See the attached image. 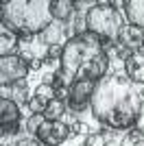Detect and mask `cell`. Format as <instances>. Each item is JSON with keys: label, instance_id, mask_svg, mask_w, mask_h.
I'll return each instance as SVG.
<instances>
[{"label": "cell", "instance_id": "cell-1", "mask_svg": "<svg viewBox=\"0 0 144 146\" xmlns=\"http://www.w3.org/2000/svg\"><path fill=\"white\" fill-rule=\"evenodd\" d=\"M92 116L111 131H131L144 113L142 98L125 74H107L96 83Z\"/></svg>", "mask_w": 144, "mask_h": 146}, {"label": "cell", "instance_id": "cell-2", "mask_svg": "<svg viewBox=\"0 0 144 146\" xmlns=\"http://www.w3.org/2000/svg\"><path fill=\"white\" fill-rule=\"evenodd\" d=\"M2 26L18 37H37L53 22L50 2L46 0H11L0 9Z\"/></svg>", "mask_w": 144, "mask_h": 146}, {"label": "cell", "instance_id": "cell-3", "mask_svg": "<svg viewBox=\"0 0 144 146\" xmlns=\"http://www.w3.org/2000/svg\"><path fill=\"white\" fill-rule=\"evenodd\" d=\"M101 52H105L103 50V39H98L94 33L87 31V33H81V35H72L63 44V52H61L57 72L61 74V79L68 85H72L79 79V74L83 72V68Z\"/></svg>", "mask_w": 144, "mask_h": 146}, {"label": "cell", "instance_id": "cell-4", "mask_svg": "<svg viewBox=\"0 0 144 146\" xmlns=\"http://www.w3.org/2000/svg\"><path fill=\"white\" fill-rule=\"evenodd\" d=\"M87 31L94 33L103 42H118V35L122 31V15L116 9L114 2H98L85 13Z\"/></svg>", "mask_w": 144, "mask_h": 146}, {"label": "cell", "instance_id": "cell-5", "mask_svg": "<svg viewBox=\"0 0 144 146\" xmlns=\"http://www.w3.org/2000/svg\"><path fill=\"white\" fill-rule=\"evenodd\" d=\"M96 83L87 79H77L68 90V111L72 113H81L87 107H92V96H94Z\"/></svg>", "mask_w": 144, "mask_h": 146}, {"label": "cell", "instance_id": "cell-6", "mask_svg": "<svg viewBox=\"0 0 144 146\" xmlns=\"http://www.w3.org/2000/svg\"><path fill=\"white\" fill-rule=\"evenodd\" d=\"M70 135H72V129L63 120H44L37 129L35 137L44 146H61Z\"/></svg>", "mask_w": 144, "mask_h": 146}, {"label": "cell", "instance_id": "cell-7", "mask_svg": "<svg viewBox=\"0 0 144 146\" xmlns=\"http://www.w3.org/2000/svg\"><path fill=\"white\" fill-rule=\"evenodd\" d=\"M31 72V66L22 57L9 55L0 57V85H13L18 81H24Z\"/></svg>", "mask_w": 144, "mask_h": 146}, {"label": "cell", "instance_id": "cell-8", "mask_svg": "<svg viewBox=\"0 0 144 146\" xmlns=\"http://www.w3.org/2000/svg\"><path fill=\"white\" fill-rule=\"evenodd\" d=\"M70 37L72 35H70V31H68V24L55 22L53 20V22L37 35V39H39V44H42L44 48H48V46H63Z\"/></svg>", "mask_w": 144, "mask_h": 146}, {"label": "cell", "instance_id": "cell-9", "mask_svg": "<svg viewBox=\"0 0 144 146\" xmlns=\"http://www.w3.org/2000/svg\"><path fill=\"white\" fill-rule=\"evenodd\" d=\"M118 44L122 48H127L129 52H140L144 46V29L133 24H125L118 35Z\"/></svg>", "mask_w": 144, "mask_h": 146}, {"label": "cell", "instance_id": "cell-10", "mask_svg": "<svg viewBox=\"0 0 144 146\" xmlns=\"http://www.w3.org/2000/svg\"><path fill=\"white\" fill-rule=\"evenodd\" d=\"M125 76L131 83H144V52H131L125 59Z\"/></svg>", "mask_w": 144, "mask_h": 146}, {"label": "cell", "instance_id": "cell-11", "mask_svg": "<svg viewBox=\"0 0 144 146\" xmlns=\"http://www.w3.org/2000/svg\"><path fill=\"white\" fill-rule=\"evenodd\" d=\"M22 122L20 105L11 98H0V127H11Z\"/></svg>", "mask_w": 144, "mask_h": 146}, {"label": "cell", "instance_id": "cell-12", "mask_svg": "<svg viewBox=\"0 0 144 146\" xmlns=\"http://www.w3.org/2000/svg\"><path fill=\"white\" fill-rule=\"evenodd\" d=\"M77 13V7L72 0H53L50 2V15H53L55 22H63L68 24Z\"/></svg>", "mask_w": 144, "mask_h": 146}, {"label": "cell", "instance_id": "cell-13", "mask_svg": "<svg viewBox=\"0 0 144 146\" xmlns=\"http://www.w3.org/2000/svg\"><path fill=\"white\" fill-rule=\"evenodd\" d=\"M122 9H125L129 24L144 29V0H125Z\"/></svg>", "mask_w": 144, "mask_h": 146}, {"label": "cell", "instance_id": "cell-14", "mask_svg": "<svg viewBox=\"0 0 144 146\" xmlns=\"http://www.w3.org/2000/svg\"><path fill=\"white\" fill-rule=\"evenodd\" d=\"M18 46H20V37L15 33H11L9 29L0 31V57L18 55Z\"/></svg>", "mask_w": 144, "mask_h": 146}, {"label": "cell", "instance_id": "cell-15", "mask_svg": "<svg viewBox=\"0 0 144 146\" xmlns=\"http://www.w3.org/2000/svg\"><path fill=\"white\" fill-rule=\"evenodd\" d=\"M9 90H11V100H15L18 105H26L29 107L31 103V94H29V81H18V83H13V85H9Z\"/></svg>", "mask_w": 144, "mask_h": 146}, {"label": "cell", "instance_id": "cell-16", "mask_svg": "<svg viewBox=\"0 0 144 146\" xmlns=\"http://www.w3.org/2000/svg\"><path fill=\"white\" fill-rule=\"evenodd\" d=\"M66 111H68V103H66V100L55 98V100L48 103L46 109H44V118H46V120H63Z\"/></svg>", "mask_w": 144, "mask_h": 146}, {"label": "cell", "instance_id": "cell-17", "mask_svg": "<svg viewBox=\"0 0 144 146\" xmlns=\"http://www.w3.org/2000/svg\"><path fill=\"white\" fill-rule=\"evenodd\" d=\"M116 131H92L87 137H85L83 146H109L114 142Z\"/></svg>", "mask_w": 144, "mask_h": 146}, {"label": "cell", "instance_id": "cell-18", "mask_svg": "<svg viewBox=\"0 0 144 146\" xmlns=\"http://www.w3.org/2000/svg\"><path fill=\"white\" fill-rule=\"evenodd\" d=\"M120 146H144V131L138 127L127 131L125 137L120 140Z\"/></svg>", "mask_w": 144, "mask_h": 146}, {"label": "cell", "instance_id": "cell-19", "mask_svg": "<svg viewBox=\"0 0 144 146\" xmlns=\"http://www.w3.org/2000/svg\"><path fill=\"white\" fill-rule=\"evenodd\" d=\"M46 120L44 118V113H31L29 118H26V122H24V129H26V133H31L33 137H35L37 133V129H39V124Z\"/></svg>", "mask_w": 144, "mask_h": 146}, {"label": "cell", "instance_id": "cell-20", "mask_svg": "<svg viewBox=\"0 0 144 146\" xmlns=\"http://www.w3.org/2000/svg\"><path fill=\"white\" fill-rule=\"evenodd\" d=\"M70 129H72V135H77V137H87V135L92 133L90 124H87V122H83V120H74V122L70 124Z\"/></svg>", "mask_w": 144, "mask_h": 146}, {"label": "cell", "instance_id": "cell-21", "mask_svg": "<svg viewBox=\"0 0 144 146\" xmlns=\"http://www.w3.org/2000/svg\"><path fill=\"white\" fill-rule=\"evenodd\" d=\"M11 146H44V144L37 140V137H31V135H22V137H18V140L13 142Z\"/></svg>", "mask_w": 144, "mask_h": 146}, {"label": "cell", "instance_id": "cell-22", "mask_svg": "<svg viewBox=\"0 0 144 146\" xmlns=\"http://www.w3.org/2000/svg\"><path fill=\"white\" fill-rule=\"evenodd\" d=\"M42 66H46V61H44V57H37V59L31 61V70L33 72H37V70H42Z\"/></svg>", "mask_w": 144, "mask_h": 146}, {"label": "cell", "instance_id": "cell-23", "mask_svg": "<svg viewBox=\"0 0 144 146\" xmlns=\"http://www.w3.org/2000/svg\"><path fill=\"white\" fill-rule=\"evenodd\" d=\"M140 98H142V107H144V90L140 92Z\"/></svg>", "mask_w": 144, "mask_h": 146}, {"label": "cell", "instance_id": "cell-24", "mask_svg": "<svg viewBox=\"0 0 144 146\" xmlns=\"http://www.w3.org/2000/svg\"><path fill=\"white\" fill-rule=\"evenodd\" d=\"M109 146H116V144H114V142H111V144H109Z\"/></svg>", "mask_w": 144, "mask_h": 146}, {"label": "cell", "instance_id": "cell-25", "mask_svg": "<svg viewBox=\"0 0 144 146\" xmlns=\"http://www.w3.org/2000/svg\"><path fill=\"white\" fill-rule=\"evenodd\" d=\"M140 52H144V46H142V50H140Z\"/></svg>", "mask_w": 144, "mask_h": 146}, {"label": "cell", "instance_id": "cell-26", "mask_svg": "<svg viewBox=\"0 0 144 146\" xmlns=\"http://www.w3.org/2000/svg\"><path fill=\"white\" fill-rule=\"evenodd\" d=\"M0 146H5V142H2V144H0Z\"/></svg>", "mask_w": 144, "mask_h": 146}]
</instances>
